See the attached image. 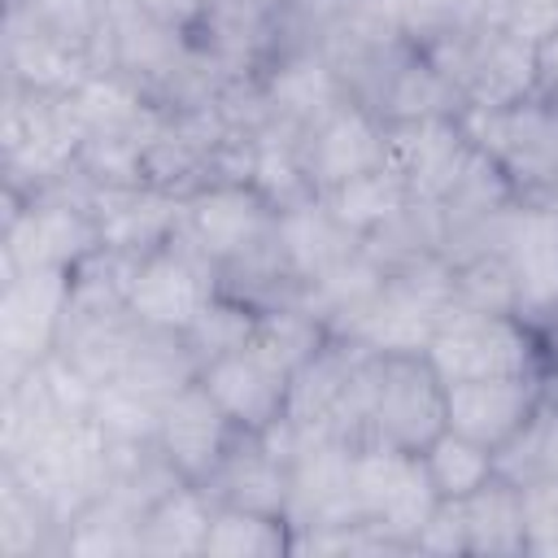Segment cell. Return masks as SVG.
Here are the masks:
<instances>
[{
	"label": "cell",
	"instance_id": "36",
	"mask_svg": "<svg viewBox=\"0 0 558 558\" xmlns=\"http://www.w3.org/2000/svg\"><path fill=\"white\" fill-rule=\"evenodd\" d=\"M9 9L26 13L35 26L87 48L96 57V35H100V0H9Z\"/></svg>",
	"mask_w": 558,
	"mask_h": 558
},
{
	"label": "cell",
	"instance_id": "5",
	"mask_svg": "<svg viewBox=\"0 0 558 558\" xmlns=\"http://www.w3.org/2000/svg\"><path fill=\"white\" fill-rule=\"evenodd\" d=\"M449 310H453V266L449 257H423L388 270L379 292L344 327V336L371 353H423Z\"/></svg>",
	"mask_w": 558,
	"mask_h": 558
},
{
	"label": "cell",
	"instance_id": "26",
	"mask_svg": "<svg viewBox=\"0 0 558 558\" xmlns=\"http://www.w3.org/2000/svg\"><path fill=\"white\" fill-rule=\"evenodd\" d=\"M279 554H292V527L283 514H262V510L214 501L201 558H279Z\"/></svg>",
	"mask_w": 558,
	"mask_h": 558
},
{
	"label": "cell",
	"instance_id": "27",
	"mask_svg": "<svg viewBox=\"0 0 558 558\" xmlns=\"http://www.w3.org/2000/svg\"><path fill=\"white\" fill-rule=\"evenodd\" d=\"M323 201H327V209L349 227V231H357L362 240H371L384 222H392L414 196H410V187L388 170V166H379V170H366V174H357V179H349V183H340V187H331V192H318Z\"/></svg>",
	"mask_w": 558,
	"mask_h": 558
},
{
	"label": "cell",
	"instance_id": "1",
	"mask_svg": "<svg viewBox=\"0 0 558 558\" xmlns=\"http://www.w3.org/2000/svg\"><path fill=\"white\" fill-rule=\"evenodd\" d=\"M83 144H87V126L74 109V96L4 83L0 153H4L9 196H31L70 179Z\"/></svg>",
	"mask_w": 558,
	"mask_h": 558
},
{
	"label": "cell",
	"instance_id": "41",
	"mask_svg": "<svg viewBox=\"0 0 558 558\" xmlns=\"http://www.w3.org/2000/svg\"><path fill=\"white\" fill-rule=\"evenodd\" d=\"M545 392L558 401V336H549V362H545Z\"/></svg>",
	"mask_w": 558,
	"mask_h": 558
},
{
	"label": "cell",
	"instance_id": "17",
	"mask_svg": "<svg viewBox=\"0 0 558 558\" xmlns=\"http://www.w3.org/2000/svg\"><path fill=\"white\" fill-rule=\"evenodd\" d=\"M235 432L240 427L227 418V410L209 397V388L196 375L174 397H166L161 423H157V445H161L166 462L187 484H205L209 471L218 466V458L227 453V445L235 440Z\"/></svg>",
	"mask_w": 558,
	"mask_h": 558
},
{
	"label": "cell",
	"instance_id": "16",
	"mask_svg": "<svg viewBox=\"0 0 558 558\" xmlns=\"http://www.w3.org/2000/svg\"><path fill=\"white\" fill-rule=\"evenodd\" d=\"M545 397V375H506V379H462L445 384V427L488 445L493 453L527 423Z\"/></svg>",
	"mask_w": 558,
	"mask_h": 558
},
{
	"label": "cell",
	"instance_id": "32",
	"mask_svg": "<svg viewBox=\"0 0 558 558\" xmlns=\"http://www.w3.org/2000/svg\"><path fill=\"white\" fill-rule=\"evenodd\" d=\"M257 310H262V305H253V301H244V296L218 288V292L209 296V305L196 314V323L183 331V340H187V349L196 353V362L205 366V362H214V357H222V353L248 344L253 331H257Z\"/></svg>",
	"mask_w": 558,
	"mask_h": 558
},
{
	"label": "cell",
	"instance_id": "7",
	"mask_svg": "<svg viewBox=\"0 0 558 558\" xmlns=\"http://www.w3.org/2000/svg\"><path fill=\"white\" fill-rule=\"evenodd\" d=\"M440 506L423 453L366 440L353 453V519L397 536L414 554V536Z\"/></svg>",
	"mask_w": 558,
	"mask_h": 558
},
{
	"label": "cell",
	"instance_id": "40",
	"mask_svg": "<svg viewBox=\"0 0 558 558\" xmlns=\"http://www.w3.org/2000/svg\"><path fill=\"white\" fill-rule=\"evenodd\" d=\"M536 87L558 96V31L536 44Z\"/></svg>",
	"mask_w": 558,
	"mask_h": 558
},
{
	"label": "cell",
	"instance_id": "2",
	"mask_svg": "<svg viewBox=\"0 0 558 558\" xmlns=\"http://www.w3.org/2000/svg\"><path fill=\"white\" fill-rule=\"evenodd\" d=\"M4 240H0V275L17 270H78L87 257L105 248L100 222L78 179H61L31 196L4 201Z\"/></svg>",
	"mask_w": 558,
	"mask_h": 558
},
{
	"label": "cell",
	"instance_id": "3",
	"mask_svg": "<svg viewBox=\"0 0 558 558\" xmlns=\"http://www.w3.org/2000/svg\"><path fill=\"white\" fill-rule=\"evenodd\" d=\"M423 357L445 384L462 379H506V375H545L549 336H541L519 314L466 310L453 305L432 331Z\"/></svg>",
	"mask_w": 558,
	"mask_h": 558
},
{
	"label": "cell",
	"instance_id": "10",
	"mask_svg": "<svg viewBox=\"0 0 558 558\" xmlns=\"http://www.w3.org/2000/svg\"><path fill=\"white\" fill-rule=\"evenodd\" d=\"M218 270L201 262L183 240H166L161 248L131 262L126 275V310L157 331H187L196 314L218 292Z\"/></svg>",
	"mask_w": 558,
	"mask_h": 558
},
{
	"label": "cell",
	"instance_id": "38",
	"mask_svg": "<svg viewBox=\"0 0 558 558\" xmlns=\"http://www.w3.org/2000/svg\"><path fill=\"white\" fill-rule=\"evenodd\" d=\"M523 519H527V554H558V480L523 488Z\"/></svg>",
	"mask_w": 558,
	"mask_h": 558
},
{
	"label": "cell",
	"instance_id": "37",
	"mask_svg": "<svg viewBox=\"0 0 558 558\" xmlns=\"http://www.w3.org/2000/svg\"><path fill=\"white\" fill-rule=\"evenodd\" d=\"M488 22L536 48L558 31V0H488Z\"/></svg>",
	"mask_w": 558,
	"mask_h": 558
},
{
	"label": "cell",
	"instance_id": "23",
	"mask_svg": "<svg viewBox=\"0 0 558 558\" xmlns=\"http://www.w3.org/2000/svg\"><path fill=\"white\" fill-rule=\"evenodd\" d=\"M214 519V497L201 484H174L140 519L135 558H201Z\"/></svg>",
	"mask_w": 558,
	"mask_h": 558
},
{
	"label": "cell",
	"instance_id": "31",
	"mask_svg": "<svg viewBox=\"0 0 558 558\" xmlns=\"http://www.w3.org/2000/svg\"><path fill=\"white\" fill-rule=\"evenodd\" d=\"M418 453H423V466H427L440 497H466L484 480L497 475V453L488 445H475V440L449 432V427L436 440H427Z\"/></svg>",
	"mask_w": 558,
	"mask_h": 558
},
{
	"label": "cell",
	"instance_id": "12",
	"mask_svg": "<svg viewBox=\"0 0 558 558\" xmlns=\"http://www.w3.org/2000/svg\"><path fill=\"white\" fill-rule=\"evenodd\" d=\"M310 192H331L366 170L388 166V122L353 96L301 131Z\"/></svg>",
	"mask_w": 558,
	"mask_h": 558
},
{
	"label": "cell",
	"instance_id": "13",
	"mask_svg": "<svg viewBox=\"0 0 558 558\" xmlns=\"http://www.w3.org/2000/svg\"><path fill=\"white\" fill-rule=\"evenodd\" d=\"M497 248L514 275L519 318H527L541 336H558V218L545 205L519 201Z\"/></svg>",
	"mask_w": 558,
	"mask_h": 558
},
{
	"label": "cell",
	"instance_id": "29",
	"mask_svg": "<svg viewBox=\"0 0 558 558\" xmlns=\"http://www.w3.org/2000/svg\"><path fill=\"white\" fill-rule=\"evenodd\" d=\"M497 475L519 488L558 480V401L545 392L527 423L497 449Z\"/></svg>",
	"mask_w": 558,
	"mask_h": 558
},
{
	"label": "cell",
	"instance_id": "14",
	"mask_svg": "<svg viewBox=\"0 0 558 558\" xmlns=\"http://www.w3.org/2000/svg\"><path fill=\"white\" fill-rule=\"evenodd\" d=\"M353 453L357 445L340 436H301L288 462V506L292 532L353 523Z\"/></svg>",
	"mask_w": 558,
	"mask_h": 558
},
{
	"label": "cell",
	"instance_id": "25",
	"mask_svg": "<svg viewBox=\"0 0 558 558\" xmlns=\"http://www.w3.org/2000/svg\"><path fill=\"white\" fill-rule=\"evenodd\" d=\"M140 519L144 510L105 488L96 501H87L61 536V554H78V558H135V541H140Z\"/></svg>",
	"mask_w": 558,
	"mask_h": 558
},
{
	"label": "cell",
	"instance_id": "30",
	"mask_svg": "<svg viewBox=\"0 0 558 558\" xmlns=\"http://www.w3.org/2000/svg\"><path fill=\"white\" fill-rule=\"evenodd\" d=\"M357 13L362 0H279L270 13L275 52H323Z\"/></svg>",
	"mask_w": 558,
	"mask_h": 558
},
{
	"label": "cell",
	"instance_id": "43",
	"mask_svg": "<svg viewBox=\"0 0 558 558\" xmlns=\"http://www.w3.org/2000/svg\"><path fill=\"white\" fill-rule=\"evenodd\" d=\"M253 4H262V9H270V13H275V4H279V0H253Z\"/></svg>",
	"mask_w": 558,
	"mask_h": 558
},
{
	"label": "cell",
	"instance_id": "9",
	"mask_svg": "<svg viewBox=\"0 0 558 558\" xmlns=\"http://www.w3.org/2000/svg\"><path fill=\"white\" fill-rule=\"evenodd\" d=\"M440 432H445V379L432 371V362L423 353H379L366 440L418 453Z\"/></svg>",
	"mask_w": 558,
	"mask_h": 558
},
{
	"label": "cell",
	"instance_id": "19",
	"mask_svg": "<svg viewBox=\"0 0 558 558\" xmlns=\"http://www.w3.org/2000/svg\"><path fill=\"white\" fill-rule=\"evenodd\" d=\"M92 70H96V57L87 48L35 26L17 9H4V83L70 96L87 83Z\"/></svg>",
	"mask_w": 558,
	"mask_h": 558
},
{
	"label": "cell",
	"instance_id": "21",
	"mask_svg": "<svg viewBox=\"0 0 558 558\" xmlns=\"http://www.w3.org/2000/svg\"><path fill=\"white\" fill-rule=\"evenodd\" d=\"M218 506H244L262 514H283L288 506V458L266 445L262 432H235L209 480L201 484Z\"/></svg>",
	"mask_w": 558,
	"mask_h": 558
},
{
	"label": "cell",
	"instance_id": "6",
	"mask_svg": "<svg viewBox=\"0 0 558 558\" xmlns=\"http://www.w3.org/2000/svg\"><path fill=\"white\" fill-rule=\"evenodd\" d=\"M423 52L453 83L462 113L466 109H501V105H514V100L541 92L536 87V48L488 17L423 48Z\"/></svg>",
	"mask_w": 558,
	"mask_h": 558
},
{
	"label": "cell",
	"instance_id": "34",
	"mask_svg": "<svg viewBox=\"0 0 558 558\" xmlns=\"http://www.w3.org/2000/svg\"><path fill=\"white\" fill-rule=\"evenodd\" d=\"M453 266V305L466 310H493V314H519V296H514V275L501 257V248L488 253H471Z\"/></svg>",
	"mask_w": 558,
	"mask_h": 558
},
{
	"label": "cell",
	"instance_id": "24",
	"mask_svg": "<svg viewBox=\"0 0 558 558\" xmlns=\"http://www.w3.org/2000/svg\"><path fill=\"white\" fill-rule=\"evenodd\" d=\"M466 545L471 554H527V519H523V488L506 475L484 480L475 493L458 497Z\"/></svg>",
	"mask_w": 558,
	"mask_h": 558
},
{
	"label": "cell",
	"instance_id": "33",
	"mask_svg": "<svg viewBox=\"0 0 558 558\" xmlns=\"http://www.w3.org/2000/svg\"><path fill=\"white\" fill-rule=\"evenodd\" d=\"M161 405H166V401L140 392L135 384L109 379V384H96L92 418L105 427V436H109L113 445H144V440H157Z\"/></svg>",
	"mask_w": 558,
	"mask_h": 558
},
{
	"label": "cell",
	"instance_id": "35",
	"mask_svg": "<svg viewBox=\"0 0 558 558\" xmlns=\"http://www.w3.org/2000/svg\"><path fill=\"white\" fill-rule=\"evenodd\" d=\"M401 31L418 48H432L488 17V0H397Z\"/></svg>",
	"mask_w": 558,
	"mask_h": 558
},
{
	"label": "cell",
	"instance_id": "8",
	"mask_svg": "<svg viewBox=\"0 0 558 558\" xmlns=\"http://www.w3.org/2000/svg\"><path fill=\"white\" fill-rule=\"evenodd\" d=\"M0 384L17 379L61 344L70 310V270H17L0 275Z\"/></svg>",
	"mask_w": 558,
	"mask_h": 558
},
{
	"label": "cell",
	"instance_id": "39",
	"mask_svg": "<svg viewBox=\"0 0 558 558\" xmlns=\"http://www.w3.org/2000/svg\"><path fill=\"white\" fill-rule=\"evenodd\" d=\"M414 554H471L466 545V523H462V510H458V497H440V506L432 510V519L423 523V532L414 536Z\"/></svg>",
	"mask_w": 558,
	"mask_h": 558
},
{
	"label": "cell",
	"instance_id": "42",
	"mask_svg": "<svg viewBox=\"0 0 558 558\" xmlns=\"http://www.w3.org/2000/svg\"><path fill=\"white\" fill-rule=\"evenodd\" d=\"M536 205H545V209L558 218V192H554V196H545V201H536Z\"/></svg>",
	"mask_w": 558,
	"mask_h": 558
},
{
	"label": "cell",
	"instance_id": "15",
	"mask_svg": "<svg viewBox=\"0 0 558 558\" xmlns=\"http://www.w3.org/2000/svg\"><path fill=\"white\" fill-rule=\"evenodd\" d=\"M201 384L209 388V397L227 410V418L240 432H266L288 410L292 371L279 357H270L262 344L248 340V344L205 362L201 366Z\"/></svg>",
	"mask_w": 558,
	"mask_h": 558
},
{
	"label": "cell",
	"instance_id": "18",
	"mask_svg": "<svg viewBox=\"0 0 558 558\" xmlns=\"http://www.w3.org/2000/svg\"><path fill=\"white\" fill-rule=\"evenodd\" d=\"M92 201V214L100 222V240L113 253L144 257L174 240L179 231V209L183 196L157 187V183H135V187H83Z\"/></svg>",
	"mask_w": 558,
	"mask_h": 558
},
{
	"label": "cell",
	"instance_id": "28",
	"mask_svg": "<svg viewBox=\"0 0 558 558\" xmlns=\"http://www.w3.org/2000/svg\"><path fill=\"white\" fill-rule=\"evenodd\" d=\"M61 536L65 532L52 519V510L0 466V554L4 558L61 554Z\"/></svg>",
	"mask_w": 558,
	"mask_h": 558
},
{
	"label": "cell",
	"instance_id": "22",
	"mask_svg": "<svg viewBox=\"0 0 558 558\" xmlns=\"http://www.w3.org/2000/svg\"><path fill=\"white\" fill-rule=\"evenodd\" d=\"M257 87H262L266 113L301 131L318 122L327 109H336L340 100H349L340 74L323 52H275L257 70Z\"/></svg>",
	"mask_w": 558,
	"mask_h": 558
},
{
	"label": "cell",
	"instance_id": "11",
	"mask_svg": "<svg viewBox=\"0 0 558 558\" xmlns=\"http://www.w3.org/2000/svg\"><path fill=\"white\" fill-rule=\"evenodd\" d=\"M475 140L462 113H432L388 122V170L410 187L414 201H440L475 161Z\"/></svg>",
	"mask_w": 558,
	"mask_h": 558
},
{
	"label": "cell",
	"instance_id": "20",
	"mask_svg": "<svg viewBox=\"0 0 558 558\" xmlns=\"http://www.w3.org/2000/svg\"><path fill=\"white\" fill-rule=\"evenodd\" d=\"M275 244L283 257V270L292 275L296 288L314 283L318 275H327L331 266H340L344 257H353L366 240L357 231H349L318 192L292 201L279 209V227H275Z\"/></svg>",
	"mask_w": 558,
	"mask_h": 558
},
{
	"label": "cell",
	"instance_id": "4",
	"mask_svg": "<svg viewBox=\"0 0 558 558\" xmlns=\"http://www.w3.org/2000/svg\"><path fill=\"white\" fill-rule=\"evenodd\" d=\"M462 122L519 201L536 205L558 192V96L532 92L501 109H466Z\"/></svg>",
	"mask_w": 558,
	"mask_h": 558
}]
</instances>
